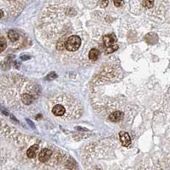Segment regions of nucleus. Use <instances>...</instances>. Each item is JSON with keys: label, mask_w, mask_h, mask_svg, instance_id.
<instances>
[{"label": "nucleus", "mask_w": 170, "mask_h": 170, "mask_svg": "<svg viewBox=\"0 0 170 170\" xmlns=\"http://www.w3.org/2000/svg\"><path fill=\"white\" fill-rule=\"evenodd\" d=\"M103 44L106 47L111 46L115 44L116 42V36L114 34H107L105 36H103Z\"/></svg>", "instance_id": "3"}, {"label": "nucleus", "mask_w": 170, "mask_h": 170, "mask_svg": "<svg viewBox=\"0 0 170 170\" xmlns=\"http://www.w3.org/2000/svg\"><path fill=\"white\" fill-rule=\"evenodd\" d=\"M154 5V0H144L143 6L146 9H150Z\"/></svg>", "instance_id": "11"}, {"label": "nucleus", "mask_w": 170, "mask_h": 170, "mask_svg": "<svg viewBox=\"0 0 170 170\" xmlns=\"http://www.w3.org/2000/svg\"><path fill=\"white\" fill-rule=\"evenodd\" d=\"M81 45V39L79 36L73 35L68 38L65 42V47L69 51H75L80 48Z\"/></svg>", "instance_id": "1"}, {"label": "nucleus", "mask_w": 170, "mask_h": 170, "mask_svg": "<svg viewBox=\"0 0 170 170\" xmlns=\"http://www.w3.org/2000/svg\"><path fill=\"white\" fill-rule=\"evenodd\" d=\"M6 46H7L6 39L3 37H1L0 38V52L4 50V49L6 48Z\"/></svg>", "instance_id": "12"}, {"label": "nucleus", "mask_w": 170, "mask_h": 170, "mask_svg": "<svg viewBox=\"0 0 170 170\" xmlns=\"http://www.w3.org/2000/svg\"><path fill=\"white\" fill-rule=\"evenodd\" d=\"M52 113L56 116H63L65 114V108L63 105H61V104H57V105L53 107Z\"/></svg>", "instance_id": "5"}, {"label": "nucleus", "mask_w": 170, "mask_h": 170, "mask_svg": "<svg viewBox=\"0 0 170 170\" xmlns=\"http://www.w3.org/2000/svg\"><path fill=\"white\" fill-rule=\"evenodd\" d=\"M120 139H121L122 146L127 147V146L131 145V138H130L129 134L126 132H121L120 133Z\"/></svg>", "instance_id": "4"}, {"label": "nucleus", "mask_w": 170, "mask_h": 170, "mask_svg": "<svg viewBox=\"0 0 170 170\" xmlns=\"http://www.w3.org/2000/svg\"><path fill=\"white\" fill-rule=\"evenodd\" d=\"M39 150V146L38 145H34V146H31L27 151V155L29 158H33L36 156V153Z\"/></svg>", "instance_id": "7"}, {"label": "nucleus", "mask_w": 170, "mask_h": 170, "mask_svg": "<svg viewBox=\"0 0 170 170\" xmlns=\"http://www.w3.org/2000/svg\"><path fill=\"white\" fill-rule=\"evenodd\" d=\"M122 118H123V113L121 112V111H116L114 113H112L109 116V121L113 122H116L121 121Z\"/></svg>", "instance_id": "6"}, {"label": "nucleus", "mask_w": 170, "mask_h": 170, "mask_svg": "<svg viewBox=\"0 0 170 170\" xmlns=\"http://www.w3.org/2000/svg\"><path fill=\"white\" fill-rule=\"evenodd\" d=\"M113 2H114V4L116 7H121V6L123 5V3H124V1L123 0H113Z\"/></svg>", "instance_id": "14"}, {"label": "nucleus", "mask_w": 170, "mask_h": 170, "mask_svg": "<svg viewBox=\"0 0 170 170\" xmlns=\"http://www.w3.org/2000/svg\"><path fill=\"white\" fill-rule=\"evenodd\" d=\"M8 37L10 39V41L12 42H15L16 40H18V39L20 38V35L17 32L14 31V30H10L9 33H8Z\"/></svg>", "instance_id": "8"}, {"label": "nucleus", "mask_w": 170, "mask_h": 170, "mask_svg": "<svg viewBox=\"0 0 170 170\" xmlns=\"http://www.w3.org/2000/svg\"><path fill=\"white\" fill-rule=\"evenodd\" d=\"M22 102L24 103L25 104H30L33 100V97L29 94H24L22 97Z\"/></svg>", "instance_id": "10"}, {"label": "nucleus", "mask_w": 170, "mask_h": 170, "mask_svg": "<svg viewBox=\"0 0 170 170\" xmlns=\"http://www.w3.org/2000/svg\"><path fill=\"white\" fill-rule=\"evenodd\" d=\"M117 49H118V46H117V45H113V46H109V47L106 48V53H107V54L112 53V52H114L115 50H116Z\"/></svg>", "instance_id": "13"}, {"label": "nucleus", "mask_w": 170, "mask_h": 170, "mask_svg": "<svg viewBox=\"0 0 170 170\" xmlns=\"http://www.w3.org/2000/svg\"><path fill=\"white\" fill-rule=\"evenodd\" d=\"M109 3V1L108 0H101V4L103 7H106Z\"/></svg>", "instance_id": "16"}, {"label": "nucleus", "mask_w": 170, "mask_h": 170, "mask_svg": "<svg viewBox=\"0 0 170 170\" xmlns=\"http://www.w3.org/2000/svg\"><path fill=\"white\" fill-rule=\"evenodd\" d=\"M51 155H52V151H51L50 149H44V150H42V151L39 153V159L40 162L46 163V162H47L49 159H50V157L51 156Z\"/></svg>", "instance_id": "2"}, {"label": "nucleus", "mask_w": 170, "mask_h": 170, "mask_svg": "<svg viewBox=\"0 0 170 170\" xmlns=\"http://www.w3.org/2000/svg\"><path fill=\"white\" fill-rule=\"evenodd\" d=\"M3 16V10H0V19H1Z\"/></svg>", "instance_id": "17"}, {"label": "nucleus", "mask_w": 170, "mask_h": 170, "mask_svg": "<svg viewBox=\"0 0 170 170\" xmlns=\"http://www.w3.org/2000/svg\"><path fill=\"white\" fill-rule=\"evenodd\" d=\"M56 77V74L55 73H50V74L47 75V77H46V79H49V80H53V79H55Z\"/></svg>", "instance_id": "15"}, {"label": "nucleus", "mask_w": 170, "mask_h": 170, "mask_svg": "<svg viewBox=\"0 0 170 170\" xmlns=\"http://www.w3.org/2000/svg\"><path fill=\"white\" fill-rule=\"evenodd\" d=\"M99 50L97 49H92L89 52V58L92 61H96L99 56Z\"/></svg>", "instance_id": "9"}]
</instances>
